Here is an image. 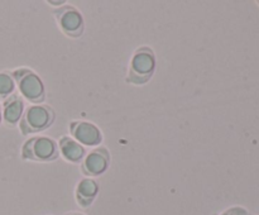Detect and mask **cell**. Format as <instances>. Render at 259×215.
Listing matches in <instances>:
<instances>
[{
  "label": "cell",
  "instance_id": "3957f363",
  "mask_svg": "<svg viewBox=\"0 0 259 215\" xmlns=\"http://www.w3.org/2000/svg\"><path fill=\"white\" fill-rule=\"evenodd\" d=\"M18 94L32 104H42L46 100V88L35 71L28 67H18L12 71Z\"/></svg>",
  "mask_w": 259,
  "mask_h": 215
},
{
  "label": "cell",
  "instance_id": "7c38bea8",
  "mask_svg": "<svg viewBox=\"0 0 259 215\" xmlns=\"http://www.w3.org/2000/svg\"><path fill=\"white\" fill-rule=\"evenodd\" d=\"M219 215H249V212H248L247 209H244L242 206H233L227 209L225 211H223Z\"/></svg>",
  "mask_w": 259,
  "mask_h": 215
},
{
  "label": "cell",
  "instance_id": "8992f818",
  "mask_svg": "<svg viewBox=\"0 0 259 215\" xmlns=\"http://www.w3.org/2000/svg\"><path fill=\"white\" fill-rule=\"evenodd\" d=\"M111 156L110 152L106 147L99 146L89 151L83 159L81 161L80 168L81 174L86 177H98L100 175L105 174L110 166Z\"/></svg>",
  "mask_w": 259,
  "mask_h": 215
},
{
  "label": "cell",
  "instance_id": "277c9868",
  "mask_svg": "<svg viewBox=\"0 0 259 215\" xmlns=\"http://www.w3.org/2000/svg\"><path fill=\"white\" fill-rule=\"evenodd\" d=\"M60 157L58 143L52 137L34 136L28 138L20 149V158L32 162H53Z\"/></svg>",
  "mask_w": 259,
  "mask_h": 215
},
{
  "label": "cell",
  "instance_id": "5bb4252c",
  "mask_svg": "<svg viewBox=\"0 0 259 215\" xmlns=\"http://www.w3.org/2000/svg\"><path fill=\"white\" fill-rule=\"evenodd\" d=\"M48 4H51V5H62V4H65V2H48Z\"/></svg>",
  "mask_w": 259,
  "mask_h": 215
},
{
  "label": "cell",
  "instance_id": "8fae6325",
  "mask_svg": "<svg viewBox=\"0 0 259 215\" xmlns=\"http://www.w3.org/2000/svg\"><path fill=\"white\" fill-rule=\"evenodd\" d=\"M14 93L15 82L12 76V71H2L0 72V100L4 101Z\"/></svg>",
  "mask_w": 259,
  "mask_h": 215
},
{
  "label": "cell",
  "instance_id": "6da1fadb",
  "mask_svg": "<svg viewBox=\"0 0 259 215\" xmlns=\"http://www.w3.org/2000/svg\"><path fill=\"white\" fill-rule=\"evenodd\" d=\"M156 53L148 46H142L133 52L129 62L125 82L134 86L146 85L156 72Z\"/></svg>",
  "mask_w": 259,
  "mask_h": 215
},
{
  "label": "cell",
  "instance_id": "7a4b0ae2",
  "mask_svg": "<svg viewBox=\"0 0 259 215\" xmlns=\"http://www.w3.org/2000/svg\"><path fill=\"white\" fill-rule=\"evenodd\" d=\"M55 119L56 113L52 106L45 104H32L25 108L18 128L22 136L28 137L45 132L55 123Z\"/></svg>",
  "mask_w": 259,
  "mask_h": 215
},
{
  "label": "cell",
  "instance_id": "9c48e42d",
  "mask_svg": "<svg viewBox=\"0 0 259 215\" xmlns=\"http://www.w3.org/2000/svg\"><path fill=\"white\" fill-rule=\"evenodd\" d=\"M100 191V184L95 179L85 177L77 182L75 189V200L82 209H88L95 201Z\"/></svg>",
  "mask_w": 259,
  "mask_h": 215
},
{
  "label": "cell",
  "instance_id": "52a82bcc",
  "mask_svg": "<svg viewBox=\"0 0 259 215\" xmlns=\"http://www.w3.org/2000/svg\"><path fill=\"white\" fill-rule=\"evenodd\" d=\"M71 137L83 147H99L103 143V132L98 125L86 120H71L68 124Z\"/></svg>",
  "mask_w": 259,
  "mask_h": 215
},
{
  "label": "cell",
  "instance_id": "ba28073f",
  "mask_svg": "<svg viewBox=\"0 0 259 215\" xmlns=\"http://www.w3.org/2000/svg\"><path fill=\"white\" fill-rule=\"evenodd\" d=\"M25 110V104L22 96L18 93L12 94L2 104L3 124L7 128H15L22 119Z\"/></svg>",
  "mask_w": 259,
  "mask_h": 215
},
{
  "label": "cell",
  "instance_id": "30bf717a",
  "mask_svg": "<svg viewBox=\"0 0 259 215\" xmlns=\"http://www.w3.org/2000/svg\"><path fill=\"white\" fill-rule=\"evenodd\" d=\"M57 143L60 156L70 163H80L86 156L85 147L81 146L71 136H62Z\"/></svg>",
  "mask_w": 259,
  "mask_h": 215
},
{
  "label": "cell",
  "instance_id": "2e32d148",
  "mask_svg": "<svg viewBox=\"0 0 259 215\" xmlns=\"http://www.w3.org/2000/svg\"><path fill=\"white\" fill-rule=\"evenodd\" d=\"M258 4H259V2H258Z\"/></svg>",
  "mask_w": 259,
  "mask_h": 215
},
{
  "label": "cell",
  "instance_id": "9a60e30c",
  "mask_svg": "<svg viewBox=\"0 0 259 215\" xmlns=\"http://www.w3.org/2000/svg\"><path fill=\"white\" fill-rule=\"evenodd\" d=\"M3 123V113H2V104H0V125Z\"/></svg>",
  "mask_w": 259,
  "mask_h": 215
},
{
  "label": "cell",
  "instance_id": "5b68a950",
  "mask_svg": "<svg viewBox=\"0 0 259 215\" xmlns=\"http://www.w3.org/2000/svg\"><path fill=\"white\" fill-rule=\"evenodd\" d=\"M56 23L61 32L68 38H80L85 30V20L82 14L76 7L70 4H65L53 9L52 12Z\"/></svg>",
  "mask_w": 259,
  "mask_h": 215
},
{
  "label": "cell",
  "instance_id": "4fadbf2b",
  "mask_svg": "<svg viewBox=\"0 0 259 215\" xmlns=\"http://www.w3.org/2000/svg\"><path fill=\"white\" fill-rule=\"evenodd\" d=\"M63 215H85V214H82V212H78V211H68Z\"/></svg>",
  "mask_w": 259,
  "mask_h": 215
}]
</instances>
